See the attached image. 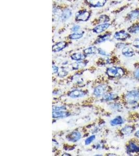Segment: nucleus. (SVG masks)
<instances>
[{"mask_svg":"<svg viewBox=\"0 0 139 156\" xmlns=\"http://www.w3.org/2000/svg\"><path fill=\"white\" fill-rule=\"evenodd\" d=\"M67 44L65 42H60L59 43H57L53 46V52H59L63 49H64L67 46Z\"/></svg>","mask_w":139,"mask_h":156,"instance_id":"9b49d317","label":"nucleus"},{"mask_svg":"<svg viewBox=\"0 0 139 156\" xmlns=\"http://www.w3.org/2000/svg\"><path fill=\"white\" fill-rule=\"evenodd\" d=\"M80 29V26H75L72 28V31H73L74 32H77Z\"/></svg>","mask_w":139,"mask_h":156,"instance_id":"2f4dec72","label":"nucleus"},{"mask_svg":"<svg viewBox=\"0 0 139 156\" xmlns=\"http://www.w3.org/2000/svg\"><path fill=\"white\" fill-rule=\"evenodd\" d=\"M135 136H137V137L139 138V130L138 131H137V132L135 133Z\"/></svg>","mask_w":139,"mask_h":156,"instance_id":"72a5a7b5","label":"nucleus"},{"mask_svg":"<svg viewBox=\"0 0 139 156\" xmlns=\"http://www.w3.org/2000/svg\"><path fill=\"white\" fill-rule=\"evenodd\" d=\"M70 113L64 110L53 111L52 116L53 118H64L70 116Z\"/></svg>","mask_w":139,"mask_h":156,"instance_id":"0eeeda50","label":"nucleus"},{"mask_svg":"<svg viewBox=\"0 0 139 156\" xmlns=\"http://www.w3.org/2000/svg\"><path fill=\"white\" fill-rule=\"evenodd\" d=\"M90 17V13L85 11L79 12L76 16V20L78 21L85 22L88 20Z\"/></svg>","mask_w":139,"mask_h":156,"instance_id":"423d86ee","label":"nucleus"},{"mask_svg":"<svg viewBox=\"0 0 139 156\" xmlns=\"http://www.w3.org/2000/svg\"><path fill=\"white\" fill-rule=\"evenodd\" d=\"M117 98V95L115 94L106 93L103 95L102 100L104 101H110L112 100H115Z\"/></svg>","mask_w":139,"mask_h":156,"instance_id":"a211bd4d","label":"nucleus"},{"mask_svg":"<svg viewBox=\"0 0 139 156\" xmlns=\"http://www.w3.org/2000/svg\"><path fill=\"white\" fill-rule=\"evenodd\" d=\"M122 54L127 57H132L135 55V53L132 48L129 46H126L122 50Z\"/></svg>","mask_w":139,"mask_h":156,"instance_id":"f8f14e48","label":"nucleus"},{"mask_svg":"<svg viewBox=\"0 0 139 156\" xmlns=\"http://www.w3.org/2000/svg\"><path fill=\"white\" fill-rule=\"evenodd\" d=\"M138 53H139V52H138Z\"/></svg>","mask_w":139,"mask_h":156,"instance_id":"c9c22d12","label":"nucleus"},{"mask_svg":"<svg viewBox=\"0 0 139 156\" xmlns=\"http://www.w3.org/2000/svg\"><path fill=\"white\" fill-rule=\"evenodd\" d=\"M66 108L65 106H54L53 107V111L65 110Z\"/></svg>","mask_w":139,"mask_h":156,"instance_id":"a878e982","label":"nucleus"},{"mask_svg":"<svg viewBox=\"0 0 139 156\" xmlns=\"http://www.w3.org/2000/svg\"><path fill=\"white\" fill-rule=\"evenodd\" d=\"M67 74V72H66V70H62L58 73V76H59V77H61V78H63V77H65Z\"/></svg>","mask_w":139,"mask_h":156,"instance_id":"bb28decb","label":"nucleus"},{"mask_svg":"<svg viewBox=\"0 0 139 156\" xmlns=\"http://www.w3.org/2000/svg\"><path fill=\"white\" fill-rule=\"evenodd\" d=\"M53 69V74H56L57 72H59V67L55 66H53L52 67Z\"/></svg>","mask_w":139,"mask_h":156,"instance_id":"7c9ffc66","label":"nucleus"},{"mask_svg":"<svg viewBox=\"0 0 139 156\" xmlns=\"http://www.w3.org/2000/svg\"><path fill=\"white\" fill-rule=\"evenodd\" d=\"M130 37L129 33L126 32L125 31H120L119 32H116L114 35V38L116 39L119 40H125Z\"/></svg>","mask_w":139,"mask_h":156,"instance_id":"1a4fd4ad","label":"nucleus"},{"mask_svg":"<svg viewBox=\"0 0 139 156\" xmlns=\"http://www.w3.org/2000/svg\"><path fill=\"white\" fill-rule=\"evenodd\" d=\"M81 138V134L78 131H74L66 136V139L71 142H76Z\"/></svg>","mask_w":139,"mask_h":156,"instance_id":"20e7f679","label":"nucleus"},{"mask_svg":"<svg viewBox=\"0 0 139 156\" xmlns=\"http://www.w3.org/2000/svg\"><path fill=\"white\" fill-rule=\"evenodd\" d=\"M127 149L129 152H139V147H138L136 145H135L134 143H131Z\"/></svg>","mask_w":139,"mask_h":156,"instance_id":"412c9836","label":"nucleus"},{"mask_svg":"<svg viewBox=\"0 0 139 156\" xmlns=\"http://www.w3.org/2000/svg\"><path fill=\"white\" fill-rule=\"evenodd\" d=\"M96 139V136L95 135H91L90 136L88 137L85 140V145H89L91 143H92Z\"/></svg>","mask_w":139,"mask_h":156,"instance_id":"393cba45","label":"nucleus"},{"mask_svg":"<svg viewBox=\"0 0 139 156\" xmlns=\"http://www.w3.org/2000/svg\"><path fill=\"white\" fill-rule=\"evenodd\" d=\"M126 102L129 104H135L139 100V91L132 90L128 92L125 96Z\"/></svg>","mask_w":139,"mask_h":156,"instance_id":"f03ea898","label":"nucleus"},{"mask_svg":"<svg viewBox=\"0 0 139 156\" xmlns=\"http://www.w3.org/2000/svg\"><path fill=\"white\" fill-rule=\"evenodd\" d=\"M109 27V24L104 23V24H101L96 26L93 29V31L96 33H100L106 30Z\"/></svg>","mask_w":139,"mask_h":156,"instance_id":"9d476101","label":"nucleus"},{"mask_svg":"<svg viewBox=\"0 0 139 156\" xmlns=\"http://www.w3.org/2000/svg\"><path fill=\"white\" fill-rule=\"evenodd\" d=\"M107 87L104 85H100L96 87L93 91L94 95L96 97H100L104 95L107 91Z\"/></svg>","mask_w":139,"mask_h":156,"instance_id":"7ed1b4c3","label":"nucleus"},{"mask_svg":"<svg viewBox=\"0 0 139 156\" xmlns=\"http://www.w3.org/2000/svg\"><path fill=\"white\" fill-rule=\"evenodd\" d=\"M67 155H63V156H70V155H68V154H66Z\"/></svg>","mask_w":139,"mask_h":156,"instance_id":"f704fd0d","label":"nucleus"},{"mask_svg":"<svg viewBox=\"0 0 139 156\" xmlns=\"http://www.w3.org/2000/svg\"><path fill=\"white\" fill-rule=\"evenodd\" d=\"M139 16V10H135L129 14V18L130 20H134L136 19Z\"/></svg>","mask_w":139,"mask_h":156,"instance_id":"5701e85b","label":"nucleus"},{"mask_svg":"<svg viewBox=\"0 0 139 156\" xmlns=\"http://www.w3.org/2000/svg\"><path fill=\"white\" fill-rule=\"evenodd\" d=\"M97 51H98V49L96 47L91 46L85 49L83 51V53L85 55L95 54L97 53Z\"/></svg>","mask_w":139,"mask_h":156,"instance_id":"dca6fc26","label":"nucleus"},{"mask_svg":"<svg viewBox=\"0 0 139 156\" xmlns=\"http://www.w3.org/2000/svg\"><path fill=\"white\" fill-rule=\"evenodd\" d=\"M134 76H135V78L139 79V69H138L136 71H135L134 72Z\"/></svg>","mask_w":139,"mask_h":156,"instance_id":"473e14b6","label":"nucleus"},{"mask_svg":"<svg viewBox=\"0 0 139 156\" xmlns=\"http://www.w3.org/2000/svg\"><path fill=\"white\" fill-rule=\"evenodd\" d=\"M101 22H102L104 23L105 22H109V18L107 16L103 15L101 16L100 18Z\"/></svg>","mask_w":139,"mask_h":156,"instance_id":"c85d7f7f","label":"nucleus"},{"mask_svg":"<svg viewBox=\"0 0 139 156\" xmlns=\"http://www.w3.org/2000/svg\"><path fill=\"white\" fill-rule=\"evenodd\" d=\"M133 131V129L132 127H131L130 126H126L122 129L121 132L124 135H128L132 133Z\"/></svg>","mask_w":139,"mask_h":156,"instance_id":"aec40b11","label":"nucleus"},{"mask_svg":"<svg viewBox=\"0 0 139 156\" xmlns=\"http://www.w3.org/2000/svg\"><path fill=\"white\" fill-rule=\"evenodd\" d=\"M98 54H100V55H102L105 56H109L108 53H107L106 52L104 51V50H103L102 49H101V48H98Z\"/></svg>","mask_w":139,"mask_h":156,"instance_id":"cd10ccee","label":"nucleus"},{"mask_svg":"<svg viewBox=\"0 0 139 156\" xmlns=\"http://www.w3.org/2000/svg\"><path fill=\"white\" fill-rule=\"evenodd\" d=\"M72 15V12L68 9H66L63 11L61 15V18L62 21H65L67 20Z\"/></svg>","mask_w":139,"mask_h":156,"instance_id":"4468645a","label":"nucleus"},{"mask_svg":"<svg viewBox=\"0 0 139 156\" xmlns=\"http://www.w3.org/2000/svg\"><path fill=\"white\" fill-rule=\"evenodd\" d=\"M107 74L111 78H120L124 76V70L120 67H111L107 70Z\"/></svg>","mask_w":139,"mask_h":156,"instance_id":"f257e3e1","label":"nucleus"},{"mask_svg":"<svg viewBox=\"0 0 139 156\" xmlns=\"http://www.w3.org/2000/svg\"><path fill=\"white\" fill-rule=\"evenodd\" d=\"M133 45L135 46V47L139 48V39L135 40L133 43Z\"/></svg>","mask_w":139,"mask_h":156,"instance_id":"c756f323","label":"nucleus"},{"mask_svg":"<svg viewBox=\"0 0 139 156\" xmlns=\"http://www.w3.org/2000/svg\"><path fill=\"white\" fill-rule=\"evenodd\" d=\"M129 32L131 33H138L139 32V24H135L128 29Z\"/></svg>","mask_w":139,"mask_h":156,"instance_id":"4be33fe9","label":"nucleus"},{"mask_svg":"<svg viewBox=\"0 0 139 156\" xmlns=\"http://www.w3.org/2000/svg\"><path fill=\"white\" fill-rule=\"evenodd\" d=\"M84 34L83 31H79V32H75L70 35V39L72 40H77V39H80L83 37Z\"/></svg>","mask_w":139,"mask_h":156,"instance_id":"6ab92c4d","label":"nucleus"},{"mask_svg":"<svg viewBox=\"0 0 139 156\" xmlns=\"http://www.w3.org/2000/svg\"><path fill=\"white\" fill-rule=\"evenodd\" d=\"M87 2L92 6L100 7L104 5L106 0H87Z\"/></svg>","mask_w":139,"mask_h":156,"instance_id":"6e6552de","label":"nucleus"},{"mask_svg":"<svg viewBox=\"0 0 139 156\" xmlns=\"http://www.w3.org/2000/svg\"><path fill=\"white\" fill-rule=\"evenodd\" d=\"M70 57L74 61H81L85 58L86 55L85 54H83L81 53H76L72 54Z\"/></svg>","mask_w":139,"mask_h":156,"instance_id":"ddd939ff","label":"nucleus"},{"mask_svg":"<svg viewBox=\"0 0 139 156\" xmlns=\"http://www.w3.org/2000/svg\"><path fill=\"white\" fill-rule=\"evenodd\" d=\"M124 123V120L120 116H118L116 117L114 119L111 121L110 124L111 125L113 126H117V125H120Z\"/></svg>","mask_w":139,"mask_h":156,"instance_id":"f3484780","label":"nucleus"},{"mask_svg":"<svg viewBox=\"0 0 139 156\" xmlns=\"http://www.w3.org/2000/svg\"><path fill=\"white\" fill-rule=\"evenodd\" d=\"M109 37H110V35H106L100 37L98 38V39L96 41V43H101L104 42L105 41H106L107 40H108Z\"/></svg>","mask_w":139,"mask_h":156,"instance_id":"b1692460","label":"nucleus"},{"mask_svg":"<svg viewBox=\"0 0 139 156\" xmlns=\"http://www.w3.org/2000/svg\"><path fill=\"white\" fill-rule=\"evenodd\" d=\"M87 64V62L79 61V62L73 63L72 64V67L74 70H78L82 68L85 67Z\"/></svg>","mask_w":139,"mask_h":156,"instance_id":"2eb2a0df","label":"nucleus"},{"mask_svg":"<svg viewBox=\"0 0 139 156\" xmlns=\"http://www.w3.org/2000/svg\"><path fill=\"white\" fill-rule=\"evenodd\" d=\"M86 93L84 91H81L79 90H74L70 91L68 93V96L72 98H83L85 95Z\"/></svg>","mask_w":139,"mask_h":156,"instance_id":"39448f33","label":"nucleus"}]
</instances>
